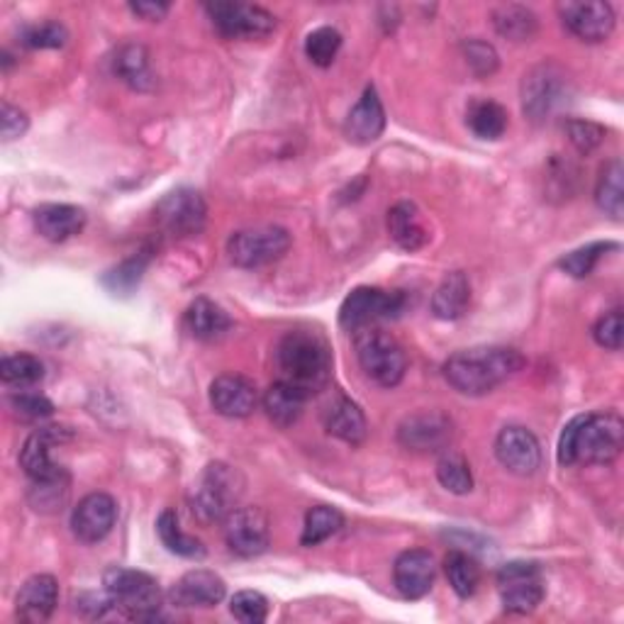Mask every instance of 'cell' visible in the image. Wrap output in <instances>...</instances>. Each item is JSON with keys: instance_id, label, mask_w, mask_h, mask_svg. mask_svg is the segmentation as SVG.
<instances>
[{"instance_id": "6da1fadb", "label": "cell", "mask_w": 624, "mask_h": 624, "mask_svg": "<svg viewBox=\"0 0 624 624\" xmlns=\"http://www.w3.org/2000/svg\"><path fill=\"white\" fill-rule=\"evenodd\" d=\"M624 447V423L617 413H585L573 417L558 439L562 466L613 464Z\"/></svg>"}, {"instance_id": "7a4b0ae2", "label": "cell", "mask_w": 624, "mask_h": 624, "mask_svg": "<svg viewBox=\"0 0 624 624\" xmlns=\"http://www.w3.org/2000/svg\"><path fill=\"white\" fill-rule=\"evenodd\" d=\"M525 368V356L511 347H471L444 364V378L464 396H486Z\"/></svg>"}, {"instance_id": "3957f363", "label": "cell", "mask_w": 624, "mask_h": 624, "mask_svg": "<svg viewBox=\"0 0 624 624\" xmlns=\"http://www.w3.org/2000/svg\"><path fill=\"white\" fill-rule=\"evenodd\" d=\"M278 368L288 384L300 388L305 396L323 390L333 376V354L327 341L313 329H293L278 341Z\"/></svg>"}, {"instance_id": "277c9868", "label": "cell", "mask_w": 624, "mask_h": 624, "mask_svg": "<svg viewBox=\"0 0 624 624\" xmlns=\"http://www.w3.org/2000/svg\"><path fill=\"white\" fill-rule=\"evenodd\" d=\"M106 591L115 601V607H122L127 617L139 622L167 620L161 615V591L159 583L142 571L112 566L103 576Z\"/></svg>"}, {"instance_id": "5b68a950", "label": "cell", "mask_w": 624, "mask_h": 624, "mask_svg": "<svg viewBox=\"0 0 624 624\" xmlns=\"http://www.w3.org/2000/svg\"><path fill=\"white\" fill-rule=\"evenodd\" d=\"M241 495V478L232 466L210 464L202 471L200 481L196 483L194 495H190V511L202 522H225L227 515L237 511V501Z\"/></svg>"}, {"instance_id": "8992f818", "label": "cell", "mask_w": 624, "mask_h": 624, "mask_svg": "<svg viewBox=\"0 0 624 624\" xmlns=\"http://www.w3.org/2000/svg\"><path fill=\"white\" fill-rule=\"evenodd\" d=\"M356 359H359L364 374L384 388L398 386L407 372V356L398 339L376 327L356 333Z\"/></svg>"}, {"instance_id": "52a82bcc", "label": "cell", "mask_w": 624, "mask_h": 624, "mask_svg": "<svg viewBox=\"0 0 624 624\" xmlns=\"http://www.w3.org/2000/svg\"><path fill=\"white\" fill-rule=\"evenodd\" d=\"M293 245L288 229L278 225H257L239 229L227 241L229 261L239 269H259V266L274 264L286 257Z\"/></svg>"}, {"instance_id": "ba28073f", "label": "cell", "mask_w": 624, "mask_h": 624, "mask_svg": "<svg viewBox=\"0 0 624 624\" xmlns=\"http://www.w3.org/2000/svg\"><path fill=\"white\" fill-rule=\"evenodd\" d=\"M407 305L403 290H384V288H354L344 298L339 308V325L349 333L374 327L380 320H393L398 317Z\"/></svg>"}, {"instance_id": "9c48e42d", "label": "cell", "mask_w": 624, "mask_h": 624, "mask_svg": "<svg viewBox=\"0 0 624 624\" xmlns=\"http://www.w3.org/2000/svg\"><path fill=\"white\" fill-rule=\"evenodd\" d=\"M571 98L568 76L554 63H539L522 81V110L534 122L552 118Z\"/></svg>"}, {"instance_id": "30bf717a", "label": "cell", "mask_w": 624, "mask_h": 624, "mask_svg": "<svg viewBox=\"0 0 624 624\" xmlns=\"http://www.w3.org/2000/svg\"><path fill=\"white\" fill-rule=\"evenodd\" d=\"M498 591L507 613L529 615L544 601V578L537 564L511 562L498 571Z\"/></svg>"}, {"instance_id": "8fae6325", "label": "cell", "mask_w": 624, "mask_h": 624, "mask_svg": "<svg viewBox=\"0 0 624 624\" xmlns=\"http://www.w3.org/2000/svg\"><path fill=\"white\" fill-rule=\"evenodd\" d=\"M215 28L227 40H259L276 30L269 10L249 3H212L206 8Z\"/></svg>"}, {"instance_id": "7c38bea8", "label": "cell", "mask_w": 624, "mask_h": 624, "mask_svg": "<svg viewBox=\"0 0 624 624\" xmlns=\"http://www.w3.org/2000/svg\"><path fill=\"white\" fill-rule=\"evenodd\" d=\"M225 542L241 558L261 556L271 544V522L261 507H237L225 519Z\"/></svg>"}, {"instance_id": "4fadbf2b", "label": "cell", "mask_w": 624, "mask_h": 624, "mask_svg": "<svg viewBox=\"0 0 624 624\" xmlns=\"http://www.w3.org/2000/svg\"><path fill=\"white\" fill-rule=\"evenodd\" d=\"M208 208L198 190L178 188L157 206V222L171 237H194L206 227Z\"/></svg>"}, {"instance_id": "5bb4252c", "label": "cell", "mask_w": 624, "mask_h": 624, "mask_svg": "<svg viewBox=\"0 0 624 624\" xmlns=\"http://www.w3.org/2000/svg\"><path fill=\"white\" fill-rule=\"evenodd\" d=\"M69 439H71L69 427L47 425V427L34 429L32 435L24 439L22 452H20V466L24 474H28L32 481H44V478L67 474V468L52 462V447L69 442Z\"/></svg>"}, {"instance_id": "9a60e30c", "label": "cell", "mask_w": 624, "mask_h": 624, "mask_svg": "<svg viewBox=\"0 0 624 624\" xmlns=\"http://www.w3.org/2000/svg\"><path fill=\"white\" fill-rule=\"evenodd\" d=\"M118 522V503L108 493L86 495L71 513V532L83 544L103 542Z\"/></svg>"}, {"instance_id": "2e32d148", "label": "cell", "mask_w": 624, "mask_h": 624, "mask_svg": "<svg viewBox=\"0 0 624 624\" xmlns=\"http://www.w3.org/2000/svg\"><path fill=\"white\" fill-rule=\"evenodd\" d=\"M495 456L515 476H534L542 466L539 439L527 427L511 425L495 439Z\"/></svg>"}, {"instance_id": "e0dca14e", "label": "cell", "mask_w": 624, "mask_h": 624, "mask_svg": "<svg viewBox=\"0 0 624 624\" xmlns=\"http://www.w3.org/2000/svg\"><path fill=\"white\" fill-rule=\"evenodd\" d=\"M566 28L583 42H605L615 30L613 6L591 0V3H564L558 8Z\"/></svg>"}, {"instance_id": "ac0fdd59", "label": "cell", "mask_w": 624, "mask_h": 624, "mask_svg": "<svg viewBox=\"0 0 624 624\" xmlns=\"http://www.w3.org/2000/svg\"><path fill=\"white\" fill-rule=\"evenodd\" d=\"M257 403H259L257 386H254V380H249L247 376L225 374L212 380L210 405L218 415L232 419L249 417L254 410H257Z\"/></svg>"}, {"instance_id": "d6986e66", "label": "cell", "mask_w": 624, "mask_h": 624, "mask_svg": "<svg viewBox=\"0 0 624 624\" xmlns=\"http://www.w3.org/2000/svg\"><path fill=\"white\" fill-rule=\"evenodd\" d=\"M437 576V564L435 556L425 549H407L396 558V566H393V583L407 601H419L425 597L432 585H435Z\"/></svg>"}, {"instance_id": "ffe728a7", "label": "cell", "mask_w": 624, "mask_h": 624, "mask_svg": "<svg viewBox=\"0 0 624 624\" xmlns=\"http://www.w3.org/2000/svg\"><path fill=\"white\" fill-rule=\"evenodd\" d=\"M227 588L225 581L215 571L206 568H194L181 576L171 593L169 601L176 607H215L222 603Z\"/></svg>"}, {"instance_id": "44dd1931", "label": "cell", "mask_w": 624, "mask_h": 624, "mask_svg": "<svg viewBox=\"0 0 624 624\" xmlns=\"http://www.w3.org/2000/svg\"><path fill=\"white\" fill-rule=\"evenodd\" d=\"M386 130V110L380 98L376 93L374 86H368L364 96L359 98V103L351 108L347 115V122H344V135L351 145H372L376 139L384 135Z\"/></svg>"}, {"instance_id": "7402d4cb", "label": "cell", "mask_w": 624, "mask_h": 624, "mask_svg": "<svg viewBox=\"0 0 624 624\" xmlns=\"http://www.w3.org/2000/svg\"><path fill=\"white\" fill-rule=\"evenodd\" d=\"M59 603V581L49 573H37V576L22 583L16 597V613L22 622H44L52 617Z\"/></svg>"}, {"instance_id": "603a6c76", "label": "cell", "mask_w": 624, "mask_h": 624, "mask_svg": "<svg viewBox=\"0 0 624 624\" xmlns=\"http://www.w3.org/2000/svg\"><path fill=\"white\" fill-rule=\"evenodd\" d=\"M403 447L415 452H437L452 439V423L439 413L407 417L398 429Z\"/></svg>"}, {"instance_id": "cb8c5ba5", "label": "cell", "mask_w": 624, "mask_h": 624, "mask_svg": "<svg viewBox=\"0 0 624 624\" xmlns=\"http://www.w3.org/2000/svg\"><path fill=\"white\" fill-rule=\"evenodd\" d=\"M32 220L37 235L59 245V241H67L83 232L86 212L76 206H67V202H44V206L34 210Z\"/></svg>"}, {"instance_id": "d4e9b609", "label": "cell", "mask_w": 624, "mask_h": 624, "mask_svg": "<svg viewBox=\"0 0 624 624\" xmlns=\"http://www.w3.org/2000/svg\"><path fill=\"white\" fill-rule=\"evenodd\" d=\"M184 325L188 329V335L200 341H215L229 333L232 320L229 315L220 308L218 303H212L208 298H196L188 305Z\"/></svg>"}, {"instance_id": "484cf974", "label": "cell", "mask_w": 624, "mask_h": 624, "mask_svg": "<svg viewBox=\"0 0 624 624\" xmlns=\"http://www.w3.org/2000/svg\"><path fill=\"white\" fill-rule=\"evenodd\" d=\"M325 429L329 435L351 444V447H359L366 439V417L361 413V407L354 400L339 396L327 405L325 410Z\"/></svg>"}, {"instance_id": "4316f807", "label": "cell", "mask_w": 624, "mask_h": 624, "mask_svg": "<svg viewBox=\"0 0 624 624\" xmlns=\"http://www.w3.org/2000/svg\"><path fill=\"white\" fill-rule=\"evenodd\" d=\"M310 396H305L300 388H296L288 380H278L269 390L264 393V410L269 419L278 427H293L303 417L305 403Z\"/></svg>"}, {"instance_id": "83f0119b", "label": "cell", "mask_w": 624, "mask_h": 624, "mask_svg": "<svg viewBox=\"0 0 624 624\" xmlns=\"http://www.w3.org/2000/svg\"><path fill=\"white\" fill-rule=\"evenodd\" d=\"M388 235L405 251H417L427 245V229L419 220L415 202L403 200L388 210Z\"/></svg>"}, {"instance_id": "f1b7e54d", "label": "cell", "mask_w": 624, "mask_h": 624, "mask_svg": "<svg viewBox=\"0 0 624 624\" xmlns=\"http://www.w3.org/2000/svg\"><path fill=\"white\" fill-rule=\"evenodd\" d=\"M471 305V284L464 271H452L432 296V313L439 320H458Z\"/></svg>"}, {"instance_id": "f546056e", "label": "cell", "mask_w": 624, "mask_h": 624, "mask_svg": "<svg viewBox=\"0 0 624 624\" xmlns=\"http://www.w3.org/2000/svg\"><path fill=\"white\" fill-rule=\"evenodd\" d=\"M115 73L132 86L135 91H149L155 86V76L149 69V55L142 44H125L115 57Z\"/></svg>"}, {"instance_id": "4dcf8cb0", "label": "cell", "mask_w": 624, "mask_h": 624, "mask_svg": "<svg viewBox=\"0 0 624 624\" xmlns=\"http://www.w3.org/2000/svg\"><path fill=\"white\" fill-rule=\"evenodd\" d=\"M622 176H624L622 161L613 159L601 169V176H597V186H595L597 208L607 212L610 218H615V220H622V212H624Z\"/></svg>"}, {"instance_id": "1f68e13d", "label": "cell", "mask_w": 624, "mask_h": 624, "mask_svg": "<svg viewBox=\"0 0 624 624\" xmlns=\"http://www.w3.org/2000/svg\"><path fill=\"white\" fill-rule=\"evenodd\" d=\"M493 24L505 40L529 42L537 32V16L525 6H501L493 12Z\"/></svg>"}, {"instance_id": "d6a6232c", "label": "cell", "mask_w": 624, "mask_h": 624, "mask_svg": "<svg viewBox=\"0 0 624 624\" xmlns=\"http://www.w3.org/2000/svg\"><path fill=\"white\" fill-rule=\"evenodd\" d=\"M466 122L481 139H501L507 130V110L495 100H476L466 112Z\"/></svg>"}, {"instance_id": "836d02e7", "label": "cell", "mask_w": 624, "mask_h": 624, "mask_svg": "<svg viewBox=\"0 0 624 624\" xmlns=\"http://www.w3.org/2000/svg\"><path fill=\"white\" fill-rule=\"evenodd\" d=\"M157 532L161 544L176 556L184 558H202L206 556V546H202L200 539L190 537V534H184L181 527H178V517L174 511H164L157 519Z\"/></svg>"}, {"instance_id": "e575fe53", "label": "cell", "mask_w": 624, "mask_h": 624, "mask_svg": "<svg viewBox=\"0 0 624 624\" xmlns=\"http://www.w3.org/2000/svg\"><path fill=\"white\" fill-rule=\"evenodd\" d=\"M444 571H447V578L452 591L458 597H471L478 591L481 583V566L471 554L466 552H449L444 558Z\"/></svg>"}, {"instance_id": "d590c367", "label": "cell", "mask_w": 624, "mask_h": 624, "mask_svg": "<svg viewBox=\"0 0 624 624\" xmlns=\"http://www.w3.org/2000/svg\"><path fill=\"white\" fill-rule=\"evenodd\" d=\"M0 378L6 386H16L20 390L32 388L44 378V364L32 354H10L0 364Z\"/></svg>"}, {"instance_id": "8d00e7d4", "label": "cell", "mask_w": 624, "mask_h": 624, "mask_svg": "<svg viewBox=\"0 0 624 624\" xmlns=\"http://www.w3.org/2000/svg\"><path fill=\"white\" fill-rule=\"evenodd\" d=\"M341 525H344V515L337 511V507L317 505L308 515H305L300 544L303 546L323 544L325 539L333 537V534H337L341 529Z\"/></svg>"}, {"instance_id": "74e56055", "label": "cell", "mask_w": 624, "mask_h": 624, "mask_svg": "<svg viewBox=\"0 0 624 624\" xmlns=\"http://www.w3.org/2000/svg\"><path fill=\"white\" fill-rule=\"evenodd\" d=\"M69 498V474L32 481L28 501L37 513H55Z\"/></svg>"}, {"instance_id": "f35d334b", "label": "cell", "mask_w": 624, "mask_h": 624, "mask_svg": "<svg viewBox=\"0 0 624 624\" xmlns=\"http://www.w3.org/2000/svg\"><path fill=\"white\" fill-rule=\"evenodd\" d=\"M437 478L454 495H466L474 491V474H471V466L462 454H444L437 464Z\"/></svg>"}, {"instance_id": "ab89813d", "label": "cell", "mask_w": 624, "mask_h": 624, "mask_svg": "<svg viewBox=\"0 0 624 624\" xmlns=\"http://www.w3.org/2000/svg\"><path fill=\"white\" fill-rule=\"evenodd\" d=\"M149 259H151L149 251H139V254H135V257L122 261L118 269L106 274V278H103L106 288L112 293H122V296H130V293L139 286V281H142Z\"/></svg>"}, {"instance_id": "60d3db41", "label": "cell", "mask_w": 624, "mask_h": 624, "mask_svg": "<svg viewBox=\"0 0 624 624\" xmlns=\"http://www.w3.org/2000/svg\"><path fill=\"white\" fill-rule=\"evenodd\" d=\"M613 249H617L615 241H593V245H585L576 251L566 254V257L558 261V266H562V269L573 278H585V276L593 274L595 264Z\"/></svg>"}, {"instance_id": "b9f144b4", "label": "cell", "mask_w": 624, "mask_h": 624, "mask_svg": "<svg viewBox=\"0 0 624 624\" xmlns=\"http://www.w3.org/2000/svg\"><path fill=\"white\" fill-rule=\"evenodd\" d=\"M341 49V34L335 28H317L305 40V55L315 67H333L337 52Z\"/></svg>"}, {"instance_id": "7bdbcfd3", "label": "cell", "mask_w": 624, "mask_h": 624, "mask_svg": "<svg viewBox=\"0 0 624 624\" xmlns=\"http://www.w3.org/2000/svg\"><path fill=\"white\" fill-rule=\"evenodd\" d=\"M69 32L63 28L61 22H40V24H30L20 32V42L30 49H59L67 44Z\"/></svg>"}, {"instance_id": "ee69618b", "label": "cell", "mask_w": 624, "mask_h": 624, "mask_svg": "<svg viewBox=\"0 0 624 624\" xmlns=\"http://www.w3.org/2000/svg\"><path fill=\"white\" fill-rule=\"evenodd\" d=\"M229 613L245 624H261L269 617V601L257 591H239L229 603Z\"/></svg>"}, {"instance_id": "f6af8a7d", "label": "cell", "mask_w": 624, "mask_h": 624, "mask_svg": "<svg viewBox=\"0 0 624 624\" xmlns=\"http://www.w3.org/2000/svg\"><path fill=\"white\" fill-rule=\"evenodd\" d=\"M566 132L571 145L576 147L581 155H591V151H595L605 142V127L593 120H568Z\"/></svg>"}, {"instance_id": "bcb514c9", "label": "cell", "mask_w": 624, "mask_h": 624, "mask_svg": "<svg viewBox=\"0 0 624 624\" xmlns=\"http://www.w3.org/2000/svg\"><path fill=\"white\" fill-rule=\"evenodd\" d=\"M8 403L12 410H16V415H20L22 419H44V417L55 415V403L28 388L12 393Z\"/></svg>"}, {"instance_id": "7dc6e473", "label": "cell", "mask_w": 624, "mask_h": 624, "mask_svg": "<svg viewBox=\"0 0 624 624\" xmlns=\"http://www.w3.org/2000/svg\"><path fill=\"white\" fill-rule=\"evenodd\" d=\"M593 337H595L597 344H601L603 349L620 351L622 349V341H624V317H622V310L615 308V310L605 313L601 320L595 323Z\"/></svg>"}, {"instance_id": "c3c4849f", "label": "cell", "mask_w": 624, "mask_h": 624, "mask_svg": "<svg viewBox=\"0 0 624 624\" xmlns=\"http://www.w3.org/2000/svg\"><path fill=\"white\" fill-rule=\"evenodd\" d=\"M464 55L468 67L474 69L476 76H491L495 69H498V52L481 40H471L464 44Z\"/></svg>"}, {"instance_id": "681fc988", "label": "cell", "mask_w": 624, "mask_h": 624, "mask_svg": "<svg viewBox=\"0 0 624 624\" xmlns=\"http://www.w3.org/2000/svg\"><path fill=\"white\" fill-rule=\"evenodd\" d=\"M73 605H76V613H81L83 617L98 620V617H103L108 610L115 607V601L108 591L106 593H81L73 597Z\"/></svg>"}, {"instance_id": "f907efd6", "label": "cell", "mask_w": 624, "mask_h": 624, "mask_svg": "<svg viewBox=\"0 0 624 624\" xmlns=\"http://www.w3.org/2000/svg\"><path fill=\"white\" fill-rule=\"evenodd\" d=\"M0 122H3V139H6V142H12V139L22 137L30 127L28 112L16 108V106H10L8 100L3 103V110H0Z\"/></svg>"}, {"instance_id": "816d5d0a", "label": "cell", "mask_w": 624, "mask_h": 624, "mask_svg": "<svg viewBox=\"0 0 624 624\" xmlns=\"http://www.w3.org/2000/svg\"><path fill=\"white\" fill-rule=\"evenodd\" d=\"M130 10L135 12V16H139L142 20H149V22H159L169 16V10L171 6L169 3H132Z\"/></svg>"}]
</instances>
